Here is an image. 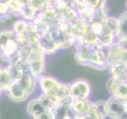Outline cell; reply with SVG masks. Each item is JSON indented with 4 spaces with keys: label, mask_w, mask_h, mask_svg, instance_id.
<instances>
[{
    "label": "cell",
    "mask_w": 127,
    "mask_h": 119,
    "mask_svg": "<svg viewBox=\"0 0 127 119\" xmlns=\"http://www.w3.org/2000/svg\"><path fill=\"white\" fill-rule=\"evenodd\" d=\"M80 1L84 4L85 6L95 9L98 7L101 2H105L106 0H80Z\"/></svg>",
    "instance_id": "obj_13"
},
{
    "label": "cell",
    "mask_w": 127,
    "mask_h": 119,
    "mask_svg": "<svg viewBox=\"0 0 127 119\" xmlns=\"http://www.w3.org/2000/svg\"><path fill=\"white\" fill-rule=\"evenodd\" d=\"M37 82L42 94L54 105L69 98V86L53 77L43 75L37 79Z\"/></svg>",
    "instance_id": "obj_3"
},
{
    "label": "cell",
    "mask_w": 127,
    "mask_h": 119,
    "mask_svg": "<svg viewBox=\"0 0 127 119\" xmlns=\"http://www.w3.org/2000/svg\"><path fill=\"white\" fill-rule=\"evenodd\" d=\"M54 107V106H53ZM51 109H46L44 111H41L40 113H38L32 116L33 119H54L53 115L51 113Z\"/></svg>",
    "instance_id": "obj_12"
},
{
    "label": "cell",
    "mask_w": 127,
    "mask_h": 119,
    "mask_svg": "<svg viewBox=\"0 0 127 119\" xmlns=\"http://www.w3.org/2000/svg\"><path fill=\"white\" fill-rule=\"evenodd\" d=\"M26 27H27V23H25L23 21H17L14 25V29L16 31V33H24Z\"/></svg>",
    "instance_id": "obj_14"
},
{
    "label": "cell",
    "mask_w": 127,
    "mask_h": 119,
    "mask_svg": "<svg viewBox=\"0 0 127 119\" xmlns=\"http://www.w3.org/2000/svg\"><path fill=\"white\" fill-rule=\"evenodd\" d=\"M126 104H127V100H126Z\"/></svg>",
    "instance_id": "obj_17"
},
{
    "label": "cell",
    "mask_w": 127,
    "mask_h": 119,
    "mask_svg": "<svg viewBox=\"0 0 127 119\" xmlns=\"http://www.w3.org/2000/svg\"><path fill=\"white\" fill-rule=\"evenodd\" d=\"M90 85L85 80H77L69 86V97L73 100L88 99Z\"/></svg>",
    "instance_id": "obj_7"
},
{
    "label": "cell",
    "mask_w": 127,
    "mask_h": 119,
    "mask_svg": "<svg viewBox=\"0 0 127 119\" xmlns=\"http://www.w3.org/2000/svg\"><path fill=\"white\" fill-rule=\"evenodd\" d=\"M115 33L119 40V44L127 48V12L121 15L117 20Z\"/></svg>",
    "instance_id": "obj_9"
},
{
    "label": "cell",
    "mask_w": 127,
    "mask_h": 119,
    "mask_svg": "<svg viewBox=\"0 0 127 119\" xmlns=\"http://www.w3.org/2000/svg\"><path fill=\"white\" fill-rule=\"evenodd\" d=\"M74 44H76L75 59L79 64L97 70L109 68L107 56L102 50L101 46L88 45L80 41H75Z\"/></svg>",
    "instance_id": "obj_1"
},
{
    "label": "cell",
    "mask_w": 127,
    "mask_h": 119,
    "mask_svg": "<svg viewBox=\"0 0 127 119\" xmlns=\"http://www.w3.org/2000/svg\"><path fill=\"white\" fill-rule=\"evenodd\" d=\"M106 116L112 119H127V104L126 100L111 97L105 103Z\"/></svg>",
    "instance_id": "obj_5"
},
{
    "label": "cell",
    "mask_w": 127,
    "mask_h": 119,
    "mask_svg": "<svg viewBox=\"0 0 127 119\" xmlns=\"http://www.w3.org/2000/svg\"><path fill=\"white\" fill-rule=\"evenodd\" d=\"M36 83L37 79L30 73L16 74L14 82L6 91L9 98L14 102H24L32 94Z\"/></svg>",
    "instance_id": "obj_2"
},
{
    "label": "cell",
    "mask_w": 127,
    "mask_h": 119,
    "mask_svg": "<svg viewBox=\"0 0 127 119\" xmlns=\"http://www.w3.org/2000/svg\"><path fill=\"white\" fill-rule=\"evenodd\" d=\"M21 45L17 41L12 32L0 34V57L8 64L15 60L19 56Z\"/></svg>",
    "instance_id": "obj_4"
},
{
    "label": "cell",
    "mask_w": 127,
    "mask_h": 119,
    "mask_svg": "<svg viewBox=\"0 0 127 119\" xmlns=\"http://www.w3.org/2000/svg\"><path fill=\"white\" fill-rule=\"evenodd\" d=\"M80 119H104V118L100 115V114L97 111V109L95 107L94 103H93L89 111L86 114H85L84 115L81 116Z\"/></svg>",
    "instance_id": "obj_10"
},
{
    "label": "cell",
    "mask_w": 127,
    "mask_h": 119,
    "mask_svg": "<svg viewBox=\"0 0 127 119\" xmlns=\"http://www.w3.org/2000/svg\"><path fill=\"white\" fill-rule=\"evenodd\" d=\"M107 90L112 97L127 100V83L111 77L107 83Z\"/></svg>",
    "instance_id": "obj_6"
},
{
    "label": "cell",
    "mask_w": 127,
    "mask_h": 119,
    "mask_svg": "<svg viewBox=\"0 0 127 119\" xmlns=\"http://www.w3.org/2000/svg\"><path fill=\"white\" fill-rule=\"evenodd\" d=\"M49 2V0H29V5L33 11L44 8Z\"/></svg>",
    "instance_id": "obj_11"
},
{
    "label": "cell",
    "mask_w": 127,
    "mask_h": 119,
    "mask_svg": "<svg viewBox=\"0 0 127 119\" xmlns=\"http://www.w3.org/2000/svg\"><path fill=\"white\" fill-rule=\"evenodd\" d=\"M1 95H2V91L0 90V96H1Z\"/></svg>",
    "instance_id": "obj_16"
},
{
    "label": "cell",
    "mask_w": 127,
    "mask_h": 119,
    "mask_svg": "<svg viewBox=\"0 0 127 119\" xmlns=\"http://www.w3.org/2000/svg\"><path fill=\"white\" fill-rule=\"evenodd\" d=\"M7 4L6 3H0V12L1 13H4L6 12V10H7Z\"/></svg>",
    "instance_id": "obj_15"
},
{
    "label": "cell",
    "mask_w": 127,
    "mask_h": 119,
    "mask_svg": "<svg viewBox=\"0 0 127 119\" xmlns=\"http://www.w3.org/2000/svg\"><path fill=\"white\" fill-rule=\"evenodd\" d=\"M16 77L15 72L10 64L5 67L0 66V90L7 91Z\"/></svg>",
    "instance_id": "obj_8"
}]
</instances>
